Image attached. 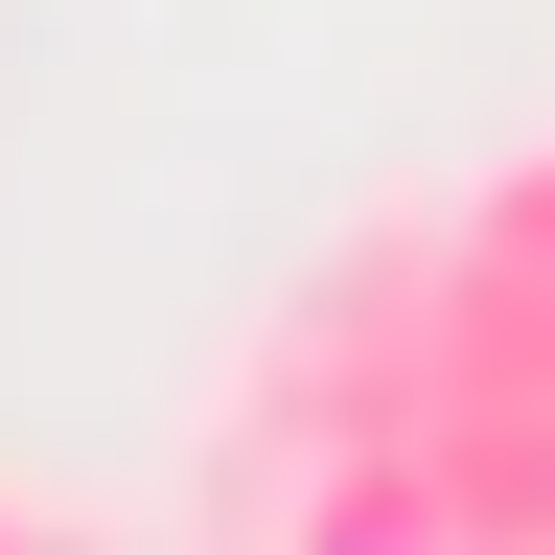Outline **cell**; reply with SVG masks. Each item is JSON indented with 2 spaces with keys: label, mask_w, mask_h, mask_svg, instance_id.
<instances>
[{
  "label": "cell",
  "mask_w": 555,
  "mask_h": 555,
  "mask_svg": "<svg viewBox=\"0 0 555 555\" xmlns=\"http://www.w3.org/2000/svg\"><path fill=\"white\" fill-rule=\"evenodd\" d=\"M463 232H486V255H532V278H555V139H509V163H486V185H463Z\"/></svg>",
  "instance_id": "6da1fadb"
},
{
  "label": "cell",
  "mask_w": 555,
  "mask_h": 555,
  "mask_svg": "<svg viewBox=\"0 0 555 555\" xmlns=\"http://www.w3.org/2000/svg\"><path fill=\"white\" fill-rule=\"evenodd\" d=\"M0 555H47V509H24V486H0Z\"/></svg>",
  "instance_id": "7a4b0ae2"
}]
</instances>
